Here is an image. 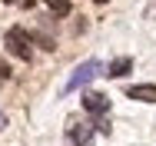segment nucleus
Returning a JSON list of instances; mask_svg holds the SVG:
<instances>
[{"instance_id": "1", "label": "nucleus", "mask_w": 156, "mask_h": 146, "mask_svg": "<svg viewBox=\"0 0 156 146\" xmlns=\"http://www.w3.org/2000/svg\"><path fill=\"white\" fill-rule=\"evenodd\" d=\"M96 77H103V63H100V60H87V63H80V66L70 73V80H66V93H73V90L93 83Z\"/></svg>"}, {"instance_id": "2", "label": "nucleus", "mask_w": 156, "mask_h": 146, "mask_svg": "<svg viewBox=\"0 0 156 146\" xmlns=\"http://www.w3.org/2000/svg\"><path fill=\"white\" fill-rule=\"evenodd\" d=\"M7 50H10L17 60H27V63H30V57H33L30 33H27L23 27H10V30H7Z\"/></svg>"}, {"instance_id": "3", "label": "nucleus", "mask_w": 156, "mask_h": 146, "mask_svg": "<svg viewBox=\"0 0 156 146\" xmlns=\"http://www.w3.org/2000/svg\"><path fill=\"white\" fill-rule=\"evenodd\" d=\"M83 110H87L90 116H106V113H110V96H103V93H87V96H83Z\"/></svg>"}, {"instance_id": "4", "label": "nucleus", "mask_w": 156, "mask_h": 146, "mask_svg": "<svg viewBox=\"0 0 156 146\" xmlns=\"http://www.w3.org/2000/svg\"><path fill=\"white\" fill-rule=\"evenodd\" d=\"M70 143L73 146H93V123H76V126H70Z\"/></svg>"}, {"instance_id": "5", "label": "nucleus", "mask_w": 156, "mask_h": 146, "mask_svg": "<svg viewBox=\"0 0 156 146\" xmlns=\"http://www.w3.org/2000/svg\"><path fill=\"white\" fill-rule=\"evenodd\" d=\"M129 100H143V103H156V87L153 83H136V87L126 90Z\"/></svg>"}, {"instance_id": "6", "label": "nucleus", "mask_w": 156, "mask_h": 146, "mask_svg": "<svg viewBox=\"0 0 156 146\" xmlns=\"http://www.w3.org/2000/svg\"><path fill=\"white\" fill-rule=\"evenodd\" d=\"M129 70H133V60L129 57H116L110 66H106V77H126Z\"/></svg>"}, {"instance_id": "7", "label": "nucleus", "mask_w": 156, "mask_h": 146, "mask_svg": "<svg viewBox=\"0 0 156 146\" xmlns=\"http://www.w3.org/2000/svg\"><path fill=\"white\" fill-rule=\"evenodd\" d=\"M47 7H50V13H57V17H66L73 7H70V0H47Z\"/></svg>"}, {"instance_id": "8", "label": "nucleus", "mask_w": 156, "mask_h": 146, "mask_svg": "<svg viewBox=\"0 0 156 146\" xmlns=\"http://www.w3.org/2000/svg\"><path fill=\"white\" fill-rule=\"evenodd\" d=\"M30 40H37V43H40L43 50H53V40H50L47 33H37V37H30Z\"/></svg>"}, {"instance_id": "9", "label": "nucleus", "mask_w": 156, "mask_h": 146, "mask_svg": "<svg viewBox=\"0 0 156 146\" xmlns=\"http://www.w3.org/2000/svg\"><path fill=\"white\" fill-rule=\"evenodd\" d=\"M7 77H10V66H7L3 60H0V80H7Z\"/></svg>"}, {"instance_id": "10", "label": "nucleus", "mask_w": 156, "mask_h": 146, "mask_svg": "<svg viewBox=\"0 0 156 146\" xmlns=\"http://www.w3.org/2000/svg\"><path fill=\"white\" fill-rule=\"evenodd\" d=\"M10 3H20V7H33L37 0H10Z\"/></svg>"}, {"instance_id": "11", "label": "nucleus", "mask_w": 156, "mask_h": 146, "mask_svg": "<svg viewBox=\"0 0 156 146\" xmlns=\"http://www.w3.org/2000/svg\"><path fill=\"white\" fill-rule=\"evenodd\" d=\"M3 126H7V116H3V113H0V130H3Z\"/></svg>"}, {"instance_id": "12", "label": "nucleus", "mask_w": 156, "mask_h": 146, "mask_svg": "<svg viewBox=\"0 0 156 146\" xmlns=\"http://www.w3.org/2000/svg\"><path fill=\"white\" fill-rule=\"evenodd\" d=\"M96 3H106V0H96Z\"/></svg>"}, {"instance_id": "13", "label": "nucleus", "mask_w": 156, "mask_h": 146, "mask_svg": "<svg viewBox=\"0 0 156 146\" xmlns=\"http://www.w3.org/2000/svg\"><path fill=\"white\" fill-rule=\"evenodd\" d=\"M0 83H3V80H0Z\"/></svg>"}]
</instances>
